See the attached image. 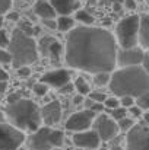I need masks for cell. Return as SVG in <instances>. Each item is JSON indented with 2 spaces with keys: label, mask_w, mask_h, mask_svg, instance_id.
Returning a JSON list of instances; mask_svg holds the SVG:
<instances>
[{
  "label": "cell",
  "mask_w": 149,
  "mask_h": 150,
  "mask_svg": "<svg viewBox=\"0 0 149 150\" xmlns=\"http://www.w3.org/2000/svg\"><path fill=\"white\" fill-rule=\"evenodd\" d=\"M117 42L114 35L97 26H78L66 38L64 60L72 69L92 74L110 73L117 66Z\"/></svg>",
  "instance_id": "cell-1"
},
{
  "label": "cell",
  "mask_w": 149,
  "mask_h": 150,
  "mask_svg": "<svg viewBox=\"0 0 149 150\" xmlns=\"http://www.w3.org/2000/svg\"><path fill=\"white\" fill-rule=\"evenodd\" d=\"M110 91L115 98L130 96L133 99L149 93V73L143 66L120 67L110 74Z\"/></svg>",
  "instance_id": "cell-2"
},
{
  "label": "cell",
  "mask_w": 149,
  "mask_h": 150,
  "mask_svg": "<svg viewBox=\"0 0 149 150\" xmlns=\"http://www.w3.org/2000/svg\"><path fill=\"white\" fill-rule=\"evenodd\" d=\"M6 118L10 125L21 131H37L41 127L40 108L31 99H18L6 106Z\"/></svg>",
  "instance_id": "cell-3"
},
{
  "label": "cell",
  "mask_w": 149,
  "mask_h": 150,
  "mask_svg": "<svg viewBox=\"0 0 149 150\" xmlns=\"http://www.w3.org/2000/svg\"><path fill=\"white\" fill-rule=\"evenodd\" d=\"M9 54L12 58V66L15 69L29 66L38 60V48L37 42L32 37L25 35L21 29L15 28L12 32V37L9 38Z\"/></svg>",
  "instance_id": "cell-4"
},
{
  "label": "cell",
  "mask_w": 149,
  "mask_h": 150,
  "mask_svg": "<svg viewBox=\"0 0 149 150\" xmlns=\"http://www.w3.org/2000/svg\"><path fill=\"white\" fill-rule=\"evenodd\" d=\"M139 15H130L123 18L115 26V42L121 50L138 47Z\"/></svg>",
  "instance_id": "cell-5"
},
{
  "label": "cell",
  "mask_w": 149,
  "mask_h": 150,
  "mask_svg": "<svg viewBox=\"0 0 149 150\" xmlns=\"http://www.w3.org/2000/svg\"><path fill=\"white\" fill-rule=\"evenodd\" d=\"M64 136L60 130H53L51 127H40L28 139L29 150H53L63 144Z\"/></svg>",
  "instance_id": "cell-6"
},
{
  "label": "cell",
  "mask_w": 149,
  "mask_h": 150,
  "mask_svg": "<svg viewBox=\"0 0 149 150\" xmlns=\"http://www.w3.org/2000/svg\"><path fill=\"white\" fill-rule=\"evenodd\" d=\"M126 150H149V128L148 124H135L126 136Z\"/></svg>",
  "instance_id": "cell-7"
},
{
  "label": "cell",
  "mask_w": 149,
  "mask_h": 150,
  "mask_svg": "<svg viewBox=\"0 0 149 150\" xmlns=\"http://www.w3.org/2000/svg\"><path fill=\"white\" fill-rule=\"evenodd\" d=\"M26 140L24 131L10 124L0 122V150H18Z\"/></svg>",
  "instance_id": "cell-8"
},
{
  "label": "cell",
  "mask_w": 149,
  "mask_h": 150,
  "mask_svg": "<svg viewBox=\"0 0 149 150\" xmlns=\"http://www.w3.org/2000/svg\"><path fill=\"white\" fill-rule=\"evenodd\" d=\"M92 124H94V131L98 134L99 140L102 142H110L115 139L120 131L117 127V122L107 114H99L98 117L94 118Z\"/></svg>",
  "instance_id": "cell-9"
},
{
  "label": "cell",
  "mask_w": 149,
  "mask_h": 150,
  "mask_svg": "<svg viewBox=\"0 0 149 150\" xmlns=\"http://www.w3.org/2000/svg\"><path fill=\"white\" fill-rule=\"evenodd\" d=\"M95 118V112L89 111V109H83L79 112L72 114L67 121H66V130L73 131V133H79V131H85L91 127L92 121Z\"/></svg>",
  "instance_id": "cell-10"
},
{
  "label": "cell",
  "mask_w": 149,
  "mask_h": 150,
  "mask_svg": "<svg viewBox=\"0 0 149 150\" xmlns=\"http://www.w3.org/2000/svg\"><path fill=\"white\" fill-rule=\"evenodd\" d=\"M146 51L140 47H133L127 50H117V64L120 67H132V66H142Z\"/></svg>",
  "instance_id": "cell-11"
},
{
  "label": "cell",
  "mask_w": 149,
  "mask_h": 150,
  "mask_svg": "<svg viewBox=\"0 0 149 150\" xmlns=\"http://www.w3.org/2000/svg\"><path fill=\"white\" fill-rule=\"evenodd\" d=\"M37 48H38V54L48 57L51 61H58L63 54L61 44L53 37H43L37 44Z\"/></svg>",
  "instance_id": "cell-12"
},
{
  "label": "cell",
  "mask_w": 149,
  "mask_h": 150,
  "mask_svg": "<svg viewBox=\"0 0 149 150\" xmlns=\"http://www.w3.org/2000/svg\"><path fill=\"white\" fill-rule=\"evenodd\" d=\"M40 83H44L47 88L53 89H60L64 85L70 83V71L64 69H57V70H50L46 74L41 76Z\"/></svg>",
  "instance_id": "cell-13"
},
{
  "label": "cell",
  "mask_w": 149,
  "mask_h": 150,
  "mask_svg": "<svg viewBox=\"0 0 149 150\" xmlns=\"http://www.w3.org/2000/svg\"><path fill=\"white\" fill-rule=\"evenodd\" d=\"M40 114H41V122H44L46 127L56 125L60 122L61 118V105L58 100H51L40 109Z\"/></svg>",
  "instance_id": "cell-14"
},
{
  "label": "cell",
  "mask_w": 149,
  "mask_h": 150,
  "mask_svg": "<svg viewBox=\"0 0 149 150\" xmlns=\"http://www.w3.org/2000/svg\"><path fill=\"white\" fill-rule=\"evenodd\" d=\"M72 140H73V144H75V146L82 147V149H91V150L97 149L99 146V143H101L98 134H97L94 130L75 133L73 137H72Z\"/></svg>",
  "instance_id": "cell-15"
},
{
  "label": "cell",
  "mask_w": 149,
  "mask_h": 150,
  "mask_svg": "<svg viewBox=\"0 0 149 150\" xmlns=\"http://www.w3.org/2000/svg\"><path fill=\"white\" fill-rule=\"evenodd\" d=\"M50 4L56 13H60L61 16H69L70 13L79 9L81 1L79 0H50Z\"/></svg>",
  "instance_id": "cell-16"
},
{
  "label": "cell",
  "mask_w": 149,
  "mask_h": 150,
  "mask_svg": "<svg viewBox=\"0 0 149 150\" xmlns=\"http://www.w3.org/2000/svg\"><path fill=\"white\" fill-rule=\"evenodd\" d=\"M138 44L146 51L149 47V18L146 13L139 15V31H138Z\"/></svg>",
  "instance_id": "cell-17"
},
{
  "label": "cell",
  "mask_w": 149,
  "mask_h": 150,
  "mask_svg": "<svg viewBox=\"0 0 149 150\" xmlns=\"http://www.w3.org/2000/svg\"><path fill=\"white\" fill-rule=\"evenodd\" d=\"M34 13H35L38 18H41V21H44V19H56V12H54V9L51 7V4H50L48 1H46V0H38V1L35 3V6H34Z\"/></svg>",
  "instance_id": "cell-18"
},
{
  "label": "cell",
  "mask_w": 149,
  "mask_h": 150,
  "mask_svg": "<svg viewBox=\"0 0 149 150\" xmlns=\"http://www.w3.org/2000/svg\"><path fill=\"white\" fill-rule=\"evenodd\" d=\"M56 23H57V29L60 32H67V31H72L75 28V21L70 16H60L56 21Z\"/></svg>",
  "instance_id": "cell-19"
},
{
  "label": "cell",
  "mask_w": 149,
  "mask_h": 150,
  "mask_svg": "<svg viewBox=\"0 0 149 150\" xmlns=\"http://www.w3.org/2000/svg\"><path fill=\"white\" fill-rule=\"evenodd\" d=\"M75 19L76 21H79V22H82L83 25H86V26H91L92 23H94V16L88 12V10H85V9H78L76 12H75Z\"/></svg>",
  "instance_id": "cell-20"
},
{
  "label": "cell",
  "mask_w": 149,
  "mask_h": 150,
  "mask_svg": "<svg viewBox=\"0 0 149 150\" xmlns=\"http://www.w3.org/2000/svg\"><path fill=\"white\" fill-rule=\"evenodd\" d=\"M73 88L78 91V93L79 95H88L89 92H91V88H89V83L83 79V77H78L76 80H75V83H73Z\"/></svg>",
  "instance_id": "cell-21"
},
{
  "label": "cell",
  "mask_w": 149,
  "mask_h": 150,
  "mask_svg": "<svg viewBox=\"0 0 149 150\" xmlns=\"http://www.w3.org/2000/svg\"><path fill=\"white\" fill-rule=\"evenodd\" d=\"M18 29H21V31H22L25 35H28V37H34V34L38 32V28H34V25H32L29 21H21Z\"/></svg>",
  "instance_id": "cell-22"
},
{
  "label": "cell",
  "mask_w": 149,
  "mask_h": 150,
  "mask_svg": "<svg viewBox=\"0 0 149 150\" xmlns=\"http://www.w3.org/2000/svg\"><path fill=\"white\" fill-rule=\"evenodd\" d=\"M110 82V73H97L94 74V83L97 86H105Z\"/></svg>",
  "instance_id": "cell-23"
},
{
  "label": "cell",
  "mask_w": 149,
  "mask_h": 150,
  "mask_svg": "<svg viewBox=\"0 0 149 150\" xmlns=\"http://www.w3.org/2000/svg\"><path fill=\"white\" fill-rule=\"evenodd\" d=\"M126 112H127V109H126V108L118 106V108L110 109V117H111V118L117 122L118 120H121V118H124V117H126Z\"/></svg>",
  "instance_id": "cell-24"
},
{
  "label": "cell",
  "mask_w": 149,
  "mask_h": 150,
  "mask_svg": "<svg viewBox=\"0 0 149 150\" xmlns=\"http://www.w3.org/2000/svg\"><path fill=\"white\" fill-rule=\"evenodd\" d=\"M133 125H135L133 120H130V118H126V117L117 121V127H118V130H123V131H129V130H130Z\"/></svg>",
  "instance_id": "cell-25"
},
{
  "label": "cell",
  "mask_w": 149,
  "mask_h": 150,
  "mask_svg": "<svg viewBox=\"0 0 149 150\" xmlns=\"http://www.w3.org/2000/svg\"><path fill=\"white\" fill-rule=\"evenodd\" d=\"M136 103H138V108H140L142 111L146 112L149 108V93L140 95L139 98H136Z\"/></svg>",
  "instance_id": "cell-26"
},
{
  "label": "cell",
  "mask_w": 149,
  "mask_h": 150,
  "mask_svg": "<svg viewBox=\"0 0 149 150\" xmlns=\"http://www.w3.org/2000/svg\"><path fill=\"white\" fill-rule=\"evenodd\" d=\"M32 89H34L35 95H38V96H46L47 92H48V88H47L44 83H35V85L32 86Z\"/></svg>",
  "instance_id": "cell-27"
},
{
  "label": "cell",
  "mask_w": 149,
  "mask_h": 150,
  "mask_svg": "<svg viewBox=\"0 0 149 150\" xmlns=\"http://www.w3.org/2000/svg\"><path fill=\"white\" fill-rule=\"evenodd\" d=\"M89 95V99L91 100H94V102H98V103H102L104 100L107 99V95L104 93V92H89L88 93Z\"/></svg>",
  "instance_id": "cell-28"
},
{
  "label": "cell",
  "mask_w": 149,
  "mask_h": 150,
  "mask_svg": "<svg viewBox=\"0 0 149 150\" xmlns=\"http://www.w3.org/2000/svg\"><path fill=\"white\" fill-rule=\"evenodd\" d=\"M120 106V102L118 98H107L104 100V108H108V109H114V108H118Z\"/></svg>",
  "instance_id": "cell-29"
},
{
  "label": "cell",
  "mask_w": 149,
  "mask_h": 150,
  "mask_svg": "<svg viewBox=\"0 0 149 150\" xmlns=\"http://www.w3.org/2000/svg\"><path fill=\"white\" fill-rule=\"evenodd\" d=\"M118 102H120V106H123V108H130L135 105V99L130 96H121V98H118Z\"/></svg>",
  "instance_id": "cell-30"
},
{
  "label": "cell",
  "mask_w": 149,
  "mask_h": 150,
  "mask_svg": "<svg viewBox=\"0 0 149 150\" xmlns=\"http://www.w3.org/2000/svg\"><path fill=\"white\" fill-rule=\"evenodd\" d=\"M12 6V0H0V15L6 13Z\"/></svg>",
  "instance_id": "cell-31"
},
{
  "label": "cell",
  "mask_w": 149,
  "mask_h": 150,
  "mask_svg": "<svg viewBox=\"0 0 149 150\" xmlns=\"http://www.w3.org/2000/svg\"><path fill=\"white\" fill-rule=\"evenodd\" d=\"M7 44H9V37H7V34H6V31L0 29V47L4 48V47H7Z\"/></svg>",
  "instance_id": "cell-32"
},
{
  "label": "cell",
  "mask_w": 149,
  "mask_h": 150,
  "mask_svg": "<svg viewBox=\"0 0 149 150\" xmlns=\"http://www.w3.org/2000/svg\"><path fill=\"white\" fill-rule=\"evenodd\" d=\"M10 61H12V58H10V54H9L7 51L0 50V63H3V64H9Z\"/></svg>",
  "instance_id": "cell-33"
},
{
  "label": "cell",
  "mask_w": 149,
  "mask_h": 150,
  "mask_svg": "<svg viewBox=\"0 0 149 150\" xmlns=\"http://www.w3.org/2000/svg\"><path fill=\"white\" fill-rule=\"evenodd\" d=\"M16 70H18V76H19V77H29V76H31V70H29L28 66L19 67V69H16Z\"/></svg>",
  "instance_id": "cell-34"
},
{
  "label": "cell",
  "mask_w": 149,
  "mask_h": 150,
  "mask_svg": "<svg viewBox=\"0 0 149 150\" xmlns=\"http://www.w3.org/2000/svg\"><path fill=\"white\" fill-rule=\"evenodd\" d=\"M43 23L48 28V29H57V23H56V19H44Z\"/></svg>",
  "instance_id": "cell-35"
},
{
  "label": "cell",
  "mask_w": 149,
  "mask_h": 150,
  "mask_svg": "<svg viewBox=\"0 0 149 150\" xmlns=\"http://www.w3.org/2000/svg\"><path fill=\"white\" fill-rule=\"evenodd\" d=\"M73 89H75L73 85H72V83H67V85H64L63 88H60L58 91L63 92V93H70V92H73Z\"/></svg>",
  "instance_id": "cell-36"
},
{
  "label": "cell",
  "mask_w": 149,
  "mask_h": 150,
  "mask_svg": "<svg viewBox=\"0 0 149 150\" xmlns=\"http://www.w3.org/2000/svg\"><path fill=\"white\" fill-rule=\"evenodd\" d=\"M123 1H124V6L127 9H130V10H135L136 9V1L135 0H123Z\"/></svg>",
  "instance_id": "cell-37"
},
{
  "label": "cell",
  "mask_w": 149,
  "mask_h": 150,
  "mask_svg": "<svg viewBox=\"0 0 149 150\" xmlns=\"http://www.w3.org/2000/svg\"><path fill=\"white\" fill-rule=\"evenodd\" d=\"M129 109H130V112H132L135 117H140V115H142V109L138 108V106H130Z\"/></svg>",
  "instance_id": "cell-38"
},
{
  "label": "cell",
  "mask_w": 149,
  "mask_h": 150,
  "mask_svg": "<svg viewBox=\"0 0 149 150\" xmlns=\"http://www.w3.org/2000/svg\"><path fill=\"white\" fill-rule=\"evenodd\" d=\"M7 79H9V74L3 69H0V82H7Z\"/></svg>",
  "instance_id": "cell-39"
},
{
  "label": "cell",
  "mask_w": 149,
  "mask_h": 150,
  "mask_svg": "<svg viewBox=\"0 0 149 150\" xmlns=\"http://www.w3.org/2000/svg\"><path fill=\"white\" fill-rule=\"evenodd\" d=\"M99 1H101L102 4L107 6V4H117V3H121L123 0H99Z\"/></svg>",
  "instance_id": "cell-40"
},
{
  "label": "cell",
  "mask_w": 149,
  "mask_h": 150,
  "mask_svg": "<svg viewBox=\"0 0 149 150\" xmlns=\"http://www.w3.org/2000/svg\"><path fill=\"white\" fill-rule=\"evenodd\" d=\"M18 99H21V98L18 96V93H12L10 96H7V102H9V103H12V102H15V100H18Z\"/></svg>",
  "instance_id": "cell-41"
},
{
  "label": "cell",
  "mask_w": 149,
  "mask_h": 150,
  "mask_svg": "<svg viewBox=\"0 0 149 150\" xmlns=\"http://www.w3.org/2000/svg\"><path fill=\"white\" fill-rule=\"evenodd\" d=\"M7 18H9L10 21H18V19H19V15H18L16 12H12V13H7Z\"/></svg>",
  "instance_id": "cell-42"
},
{
  "label": "cell",
  "mask_w": 149,
  "mask_h": 150,
  "mask_svg": "<svg viewBox=\"0 0 149 150\" xmlns=\"http://www.w3.org/2000/svg\"><path fill=\"white\" fill-rule=\"evenodd\" d=\"M73 102H75L76 105H78V103H82V102H83V96H82V95H78V96H75Z\"/></svg>",
  "instance_id": "cell-43"
},
{
  "label": "cell",
  "mask_w": 149,
  "mask_h": 150,
  "mask_svg": "<svg viewBox=\"0 0 149 150\" xmlns=\"http://www.w3.org/2000/svg\"><path fill=\"white\" fill-rule=\"evenodd\" d=\"M108 150H123V149H121V146L118 143H113L111 144V149H108Z\"/></svg>",
  "instance_id": "cell-44"
},
{
  "label": "cell",
  "mask_w": 149,
  "mask_h": 150,
  "mask_svg": "<svg viewBox=\"0 0 149 150\" xmlns=\"http://www.w3.org/2000/svg\"><path fill=\"white\" fill-rule=\"evenodd\" d=\"M7 88V83L6 82H0V92H4Z\"/></svg>",
  "instance_id": "cell-45"
},
{
  "label": "cell",
  "mask_w": 149,
  "mask_h": 150,
  "mask_svg": "<svg viewBox=\"0 0 149 150\" xmlns=\"http://www.w3.org/2000/svg\"><path fill=\"white\" fill-rule=\"evenodd\" d=\"M4 118H6V115H4L3 112H0V122H3V121H4Z\"/></svg>",
  "instance_id": "cell-46"
},
{
  "label": "cell",
  "mask_w": 149,
  "mask_h": 150,
  "mask_svg": "<svg viewBox=\"0 0 149 150\" xmlns=\"http://www.w3.org/2000/svg\"><path fill=\"white\" fill-rule=\"evenodd\" d=\"M3 21H4V19H3V16L0 15V29H1V26H3Z\"/></svg>",
  "instance_id": "cell-47"
},
{
  "label": "cell",
  "mask_w": 149,
  "mask_h": 150,
  "mask_svg": "<svg viewBox=\"0 0 149 150\" xmlns=\"http://www.w3.org/2000/svg\"><path fill=\"white\" fill-rule=\"evenodd\" d=\"M135 1H145V0H135Z\"/></svg>",
  "instance_id": "cell-48"
},
{
  "label": "cell",
  "mask_w": 149,
  "mask_h": 150,
  "mask_svg": "<svg viewBox=\"0 0 149 150\" xmlns=\"http://www.w3.org/2000/svg\"><path fill=\"white\" fill-rule=\"evenodd\" d=\"M18 150H25V149H22V147H19V149H18Z\"/></svg>",
  "instance_id": "cell-49"
},
{
  "label": "cell",
  "mask_w": 149,
  "mask_h": 150,
  "mask_svg": "<svg viewBox=\"0 0 149 150\" xmlns=\"http://www.w3.org/2000/svg\"><path fill=\"white\" fill-rule=\"evenodd\" d=\"M53 150H61V149H53Z\"/></svg>",
  "instance_id": "cell-50"
},
{
  "label": "cell",
  "mask_w": 149,
  "mask_h": 150,
  "mask_svg": "<svg viewBox=\"0 0 149 150\" xmlns=\"http://www.w3.org/2000/svg\"><path fill=\"white\" fill-rule=\"evenodd\" d=\"M101 150H108V149H101Z\"/></svg>",
  "instance_id": "cell-51"
}]
</instances>
